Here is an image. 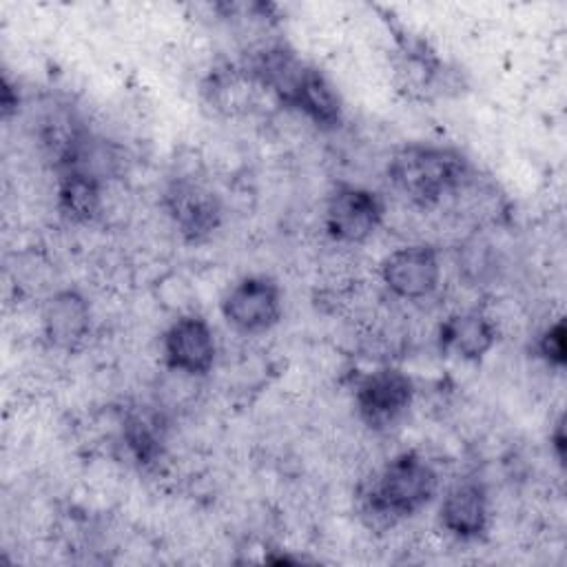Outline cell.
I'll use <instances>...</instances> for the list:
<instances>
[{
	"mask_svg": "<svg viewBox=\"0 0 567 567\" xmlns=\"http://www.w3.org/2000/svg\"><path fill=\"white\" fill-rule=\"evenodd\" d=\"M252 86H259L252 75L246 69H217L208 78L206 95L208 102L224 111V113H237L250 104Z\"/></svg>",
	"mask_w": 567,
	"mask_h": 567,
	"instance_id": "9a60e30c",
	"label": "cell"
},
{
	"mask_svg": "<svg viewBox=\"0 0 567 567\" xmlns=\"http://www.w3.org/2000/svg\"><path fill=\"white\" fill-rule=\"evenodd\" d=\"M470 173V164L458 151L432 144H405L388 164L394 188L423 208L452 195Z\"/></svg>",
	"mask_w": 567,
	"mask_h": 567,
	"instance_id": "7a4b0ae2",
	"label": "cell"
},
{
	"mask_svg": "<svg viewBox=\"0 0 567 567\" xmlns=\"http://www.w3.org/2000/svg\"><path fill=\"white\" fill-rule=\"evenodd\" d=\"M565 339H567V330H565L563 319H558L556 323L545 328L536 343L540 359L554 368H563L567 361V341Z\"/></svg>",
	"mask_w": 567,
	"mask_h": 567,
	"instance_id": "2e32d148",
	"label": "cell"
},
{
	"mask_svg": "<svg viewBox=\"0 0 567 567\" xmlns=\"http://www.w3.org/2000/svg\"><path fill=\"white\" fill-rule=\"evenodd\" d=\"M164 208L186 241H202L221 224L217 195L193 177H175L164 190Z\"/></svg>",
	"mask_w": 567,
	"mask_h": 567,
	"instance_id": "277c9868",
	"label": "cell"
},
{
	"mask_svg": "<svg viewBox=\"0 0 567 567\" xmlns=\"http://www.w3.org/2000/svg\"><path fill=\"white\" fill-rule=\"evenodd\" d=\"M164 363L173 372L204 377L217 354L213 328L199 315H184L175 319L162 339Z\"/></svg>",
	"mask_w": 567,
	"mask_h": 567,
	"instance_id": "52a82bcc",
	"label": "cell"
},
{
	"mask_svg": "<svg viewBox=\"0 0 567 567\" xmlns=\"http://www.w3.org/2000/svg\"><path fill=\"white\" fill-rule=\"evenodd\" d=\"M496 326L478 310H463L450 315L439 330V343L447 354L463 361L483 359L496 343Z\"/></svg>",
	"mask_w": 567,
	"mask_h": 567,
	"instance_id": "30bf717a",
	"label": "cell"
},
{
	"mask_svg": "<svg viewBox=\"0 0 567 567\" xmlns=\"http://www.w3.org/2000/svg\"><path fill=\"white\" fill-rule=\"evenodd\" d=\"M58 208L69 221H95L104 210V182L80 171H60Z\"/></svg>",
	"mask_w": 567,
	"mask_h": 567,
	"instance_id": "4fadbf2b",
	"label": "cell"
},
{
	"mask_svg": "<svg viewBox=\"0 0 567 567\" xmlns=\"http://www.w3.org/2000/svg\"><path fill=\"white\" fill-rule=\"evenodd\" d=\"M42 334L58 350H78L91 332V306L78 290H58L42 306Z\"/></svg>",
	"mask_w": 567,
	"mask_h": 567,
	"instance_id": "9c48e42d",
	"label": "cell"
},
{
	"mask_svg": "<svg viewBox=\"0 0 567 567\" xmlns=\"http://www.w3.org/2000/svg\"><path fill=\"white\" fill-rule=\"evenodd\" d=\"M383 202L361 186H339L326 206V230L339 244H363L383 221Z\"/></svg>",
	"mask_w": 567,
	"mask_h": 567,
	"instance_id": "5b68a950",
	"label": "cell"
},
{
	"mask_svg": "<svg viewBox=\"0 0 567 567\" xmlns=\"http://www.w3.org/2000/svg\"><path fill=\"white\" fill-rule=\"evenodd\" d=\"M551 443H554V450H556L558 461L563 463V458H565V430H563V423L556 425V430H554V434H551Z\"/></svg>",
	"mask_w": 567,
	"mask_h": 567,
	"instance_id": "e0dca14e",
	"label": "cell"
},
{
	"mask_svg": "<svg viewBox=\"0 0 567 567\" xmlns=\"http://www.w3.org/2000/svg\"><path fill=\"white\" fill-rule=\"evenodd\" d=\"M439 476L416 452L396 454L361 498V512L372 527H388L416 514L436 494Z\"/></svg>",
	"mask_w": 567,
	"mask_h": 567,
	"instance_id": "6da1fadb",
	"label": "cell"
},
{
	"mask_svg": "<svg viewBox=\"0 0 567 567\" xmlns=\"http://www.w3.org/2000/svg\"><path fill=\"white\" fill-rule=\"evenodd\" d=\"M290 109L303 113L319 128H337L341 124V100L332 84L323 78L321 71L306 64L299 80L295 82L288 100L284 102Z\"/></svg>",
	"mask_w": 567,
	"mask_h": 567,
	"instance_id": "7c38bea8",
	"label": "cell"
},
{
	"mask_svg": "<svg viewBox=\"0 0 567 567\" xmlns=\"http://www.w3.org/2000/svg\"><path fill=\"white\" fill-rule=\"evenodd\" d=\"M381 279L401 299H423L441 281L439 255L432 246L412 244L392 250L381 264Z\"/></svg>",
	"mask_w": 567,
	"mask_h": 567,
	"instance_id": "ba28073f",
	"label": "cell"
},
{
	"mask_svg": "<svg viewBox=\"0 0 567 567\" xmlns=\"http://www.w3.org/2000/svg\"><path fill=\"white\" fill-rule=\"evenodd\" d=\"M412 396V379L394 365H381L368 372L354 388L357 412L374 430L396 423L408 412Z\"/></svg>",
	"mask_w": 567,
	"mask_h": 567,
	"instance_id": "3957f363",
	"label": "cell"
},
{
	"mask_svg": "<svg viewBox=\"0 0 567 567\" xmlns=\"http://www.w3.org/2000/svg\"><path fill=\"white\" fill-rule=\"evenodd\" d=\"M124 443L128 445L135 461L151 465L162 456L164 450V425L159 414L151 410H131L124 419Z\"/></svg>",
	"mask_w": 567,
	"mask_h": 567,
	"instance_id": "5bb4252c",
	"label": "cell"
},
{
	"mask_svg": "<svg viewBox=\"0 0 567 567\" xmlns=\"http://www.w3.org/2000/svg\"><path fill=\"white\" fill-rule=\"evenodd\" d=\"M441 525L461 540L478 538L487 529L489 509L485 489L474 481L456 483L441 503Z\"/></svg>",
	"mask_w": 567,
	"mask_h": 567,
	"instance_id": "8fae6325",
	"label": "cell"
},
{
	"mask_svg": "<svg viewBox=\"0 0 567 567\" xmlns=\"http://www.w3.org/2000/svg\"><path fill=\"white\" fill-rule=\"evenodd\" d=\"M221 315L241 332H264L281 317V290L270 277H244L224 295Z\"/></svg>",
	"mask_w": 567,
	"mask_h": 567,
	"instance_id": "8992f818",
	"label": "cell"
}]
</instances>
